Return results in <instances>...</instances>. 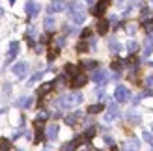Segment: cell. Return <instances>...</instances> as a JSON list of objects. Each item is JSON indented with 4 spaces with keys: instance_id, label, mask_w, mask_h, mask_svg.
<instances>
[{
    "instance_id": "cell-10",
    "label": "cell",
    "mask_w": 153,
    "mask_h": 151,
    "mask_svg": "<svg viewBox=\"0 0 153 151\" xmlns=\"http://www.w3.org/2000/svg\"><path fill=\"white\" fill-rule=\"evenodd\" d=\"M0 149H11V144L7 140H0Z\"/></svg>"
},
{
    "instance_id": "cell-4",
    "label": "cell",
    "mask_w": 153,
    "mask_h": 151,
    "mask_svg": "<svg viewBox=\"0 0 153 151\" xmlns=\"http://www.w3.org/2000/svg\"><path fill=\"white\" fill-rule=\"evenodd\" d=\"M97 32L99 34H106V32H108V22H106L105 19H101L97 22Z\"/></svg>"
},
{
    "instance_id": "cell-5",
    "label": "cell",
    "mask_w": 153,
    "mask_h": 151,
    "mask_svg": "<svg viewBox=\"0 0 153 151\" xmlns=\"http://www.w3.org/2000/svg\"><path fill=\"white\" fill-rule=\"evenodd\" d=\"M65 73H67V75H71V77H75V75L79 73V69H76V65L67 64V65H65Z\"/></svg>"
},
{
    "instance_id": "cell-6",
    "label": "cell",
    "mask_w": 153,
    "mask_h": 151,
    "mask_svg": "<svg viewBox=\"0 0 153 151\" xmlns=\"http://www.w3.org/2000/svg\"><path fill=\"white\" fill-rule=\"evenodd\" d=\"M103 110V104H91V107L88 108V114H97V112Z\"/></svg>"
},
{
    "instance_id": "cell-8",
    "label": "cell",
    "mask_w": 153,
    "mask_h": 151,
    "mask_svg": "<svg viewBox=\"0 0 153 151\" xmlns=\"http://www.w3.org/2000/svg\"><path fill=\"white\" fill-rule=\"evenodd\" d=\"M76 50H79V52H86L88 50V43L86 41H80L79 45H76Z\"/></svg>"
},
{
    "instance_id": "cell-12",
    "label": "cell",
    "mask_w": 153,
    "mask_h": 151,
    "mask_svg": "<svg viewBox=\"0 0 153 151\" xmlns=\"http://www.w3.org/2000/svg\"><path fill=\"white\" fill-rule=\"evenodd\" d=\"M49 136H56V127H51V131H49Z\"/></svg>"
},
{
    "instance_id": "cell-13",
    "label": "cell",
    "mask_w": 153,
    "mask_h": 151,
    "mask_svg": "<svg viewBox=\"0 0 153 151\" xmlns=\"http://www.w3.org/2000/svg\"><path fill=\"white\" fill-rule=\"evenodd\" d=\"M91 34V30H84V32H82V37H88Z\"/></svg>"
},
{
    "instance_id": "cell-9",
    "label": "cell",
    "mask_w": 153,
    "mask_h": 151,
    "mask_svg": "<svg viewBox=\"0 0 153 151\" xmlns=\"http://www.w3.org/2000/svg\"><path fill=\"white\" fill-rule=\"evenodd\" d=\"M95 65H97V64L91 62V60H84V62H82V67H90V69H94Z\"/></svg>"
},
{
    "instance_id": "cell-2",
    "label": "cell",
    "mask_w": 153,
    "mask_h": 151,
    "mask_svg": "<svg viewBox=\"0 0 153 151\" xmlns=\"http://www.w3.org/2000/svg\"><path fill=\"white\" fill-rule=\"evenodd\" d=\"M108 4H110V0H101V2H99V4L94 7V10H91V13L97 15V17H101V15L105 13V10H106V6H108Z\"/></svg>"
},
{
    "instance_id": "cell-3",
    "label": "cell",
    "mask_w": 153,
    "mask_h": 151,
    "mask_svg": "<svg viewBox=\"0 0 153 151\" xmlns=\"http://www.w3.org/2000/svg\"><path fill=\"white\" fill-rule=\"evenodd\" d=\"M52 88H54V84H52V82H47V84H43L39 90H37V95H39V97H43L45 93H49Z\"/></svg>"
},
{
    "instance_id": "cell-1",
    "label": "cell",
    "mask_w": 153,
    "mask_h": 151,
    "mask_svg": "<svg viewBox=\"0 0 153 151\" xmlns=\"http://www.w3.org/2000/svg\"><path fill=\"white\" fill-rule=\"evenodd\" d=\"M86 75H82V73H76L75 77L71 78V88H82L84 84H86Z\"/></svg>"
},
{
    "instance_id": "cell-11",
    "label": "cell",
    "mask_w": 153,
    "mask_h": 151,
    "mask_svg": "<svg viewBox=\"0 0 153 151\" xmlns=\"http://www.w3.org/2000/svg\"><path fill=\"white\" fill-rule=\"evenodd\" d=\"M120 67H121V62H120V60H114V62H112V69H120Z\"/></svg>"
},
{
    "instance_id": "cell-7",
    "label": "cell",
    "mask_w": 153,
    "mask_h": 151,
    "mask_svg": "<svg viewBox=\"0 0 153 151\" xmlns=\"http://www.w3.org/2000/svg\"><path fill=\"white\" fill-rule=\"evenodd\" d=\"M58 52H60V50H58L56 47H51V49H49V54H47V56H49V60H54V58H58Z\"/></svg>"
}]
</instances>
